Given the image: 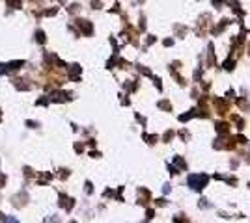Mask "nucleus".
<instances>
[{
    "label": "nucleus",
    "mask_w": 250,
    "mask_h": 223,
    "mask_svg": "<svg viewBox=\"0 0 250 223\" xmlns=\"http://www.w3.org/2000/svg\"><path fill=\"white\" fill-rule=\"evenodd\" d=\"M37 41H43V32H37Z\"/></svg>",
    "instance_id": "1"
}]
</instances>
